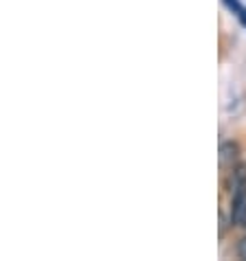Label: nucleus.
Instances as JSON below:
<instances>
[{
	"label": "nucleus",
	"instance_id": "2",
	"mask_svg": "<svg viewBox=\"0 0 246 261\" xmlns=\"http://www.w3.org/2000/svg\"><path fill=\"white\" fill-rule=\"evenodd\" d=\"M222 3L227 5L231 11H235V16L240 18V22L246 27V7H242V5H240V0H222Z\"/></svg>",
	"mask_w": 246,
	"mask_h": 261
},
{
	"label": "nucleus",
	"instance_id": "1",
	"mask_svg": "<svg viewBox=\"0 0 246 261\" xmlns=\"http://www.w3.org/2000/svg\"><path fill=\"white\" fill-rule=\"evenodd\" d=\"M237 154H240V147L233 141H227L220 145V163L222 165H233L237 161Z\"/></svg>",
	"mask_w": 246,
	"mask_h": 261
},
{
	"label": "nucleus",
	"instance_id": "3",
	"mask_svg": "<svg viewBox=\"0 0 246 261\" xmlns=\"http://www.w3.org/2000/svg\"><path fill=\"white\" fill-rule=\"evenodd\" d=\"M237 255H240V259H246V237L240 239V244H237Z\"/></svg>",
	"mask_w": 246,
	"mask_h": 261
},
{
	"label": "nucleus",
	"instance_id": "4",
	"mask_svg": "<svg viewBox=\"0 0 246 261\" xmlns=\"http://www.w3.org/2000/svg\"><path fill=\"white\" fill-rule=\"evenodd\" d=\"M240 226H246V208H244V215H242V224Z\"/></svg>",
	"mask_w": 246,
	"mask_h": 261
}]
</instances>
